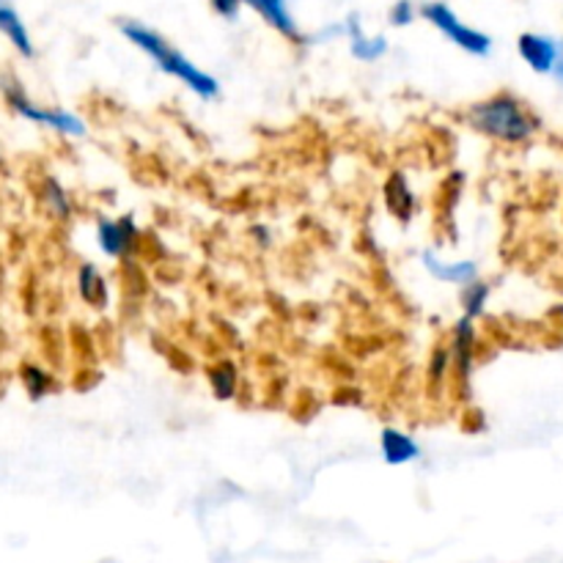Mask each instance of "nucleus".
<instances>
[{"instance_id": "f257e3e1", "label": "nucleus", "mask_w": 563, "mask_h": 563, "mask_svg": "<svg viewBox=\"0 0 563 563\" xmlns=\"http://www.w3.org/2000/svg\"><path fill=\"white\" fill-rule=\"evenodd\" d=\"M465 124L478 135L493 137L504 146H526L542 130V119L511 91H498L471 104L465 113Z\"/></svg>"}, {"instance_id": "f03ea898", "label": "nucleus", "mask_w": 563, "mask_h": 563, "mask_svg": "<svg viewBox=\"0 0 563 563\" xmlns=\"http://www.w3.org/2000/svg\"><path fill=\"white\" fill-rule=\"evenodd\" d=\"M121 36L126 38L130 44H135L146 58H152L157 64V69H163L165 75L176 77L185 88H190L196 97L201 99H214L220 97V82L218 77H212L209 71H203L201 66L192 64L179 47L168 42L163 33H157L154 27L143 25L137 20H121L119 22Z\"/></svg>"}, {"instance_id": "7ed1b4c3", "label": "nucleus", "mask_w": 563, "mask_h": 563, "mask_svg": "<svg viewBox=\"0 0 563 563\" xmlns=\"http://www.w3.org/2000/svg\"><path fill=\"white\" fill-rule=\"evenodd\" d=\"M0 88H3L5 104H9L16 115H22L25 121L47 126V130L58 132V135H66V137L86 135V121H82L80 115L69 113V110H64V108H47V104L33 102V99L25 93V88L14 80L3 82Z\"/></svg>"}, {"instance_id": "20e7f679", "label": "nucleus", "mask_w": 563, "mask_h": 563, "mask_svg": "<svg viewBox=\"0 0 563 563\" xmlns=\"http://www.w3.org/2000/svg\"><path fill=\"white\" fill-rule=\"evenodd\" d=\"M421 16L429 22V25L438 27L451 44L465 49V53L473 55V58H487V55L493 53V36L478 31V27L467 25L465 20H460L456 11L451 9L449 3H443V0H429V3H423Z\"/></svg>"}, {"instance_id": "39448f33", "label": "nucleus", "mask_w": 563, "mask_h": 563, "mask_svg": "<svg viewBox=\"0 0 563 563\" xmlns=\"http://www.w3.org/2000/svg\"><path fill=\"white\" fill-rule=\"evenodd\" d=\"M476 346H478V330L473 319L462 317L460 322L454 324V333H451L449 344V357H451V377L456 379L460 390L471 388L473 366H476Z\"/></svg>"}, {"instance_id": "423d86ee", "label": "nucleus", "mask_w": 563, "mask_h": 563, "mask_svg": "<svg viewBox=\"0 0 563 563\" xmlns=\"http://www.w3.org/2000/svg\"><path fill=\"white\" fill-rule=\"evenodd\" d=\"M97 245L110 258H132L141 247V229L130 214L102 218L97 223Z\"/></svg>"}, {"instance_id": "0eeeda50", "label": "nucleus", "mask_w": 563, "mask_h": 563, "mask_svg": "<svg viewBox=\"0 0 563 563\" xmlns=\"http://www.w3.org/2000/svg\"><path fill=\"white\" fill-rule=\"evenodd\" d=\"M517 53L537 75H553L559 66L561 38L548 36V33H522L517 38Z\"/></svg>"}, {"instance_id": "6e6552de", "label": "nucleus", "mask_w": 563, "mask_h": 563, "mask_svg": "<svg viewBox=\"0 0 563 563\" xmlns=\"http://www.w3.org/2000/svg\"><path fill=\"white\" fill-rule=\"evenodd\" d=\"M242 5L256 11L273 31H278L280 36L289 38V42H306V36H302L300 25H297L295 14L289 11V3H286V0H242Z\"/></svg>"}, {"instance_id": "1a4fd4ad", "label": "nucleus", "mask_w": 563, "mask_h": 563, "mask_svg": "<svg viewBox=\"0 0 563 563\" xmlns=\"http://www.w3.org/2000/svg\"><path fill=\"white\" fill-rule=\"evenodd\" d=\"M421 262L427 267V273L432 278H438L440 284H451V286H467L473 280H478V264L465 258V262H443L434 251H423Z\"/></svg>"}, {"instance_id": "9d476101", "label": "nucleus", "mask_w": 563, "mask_h": 563, "mask_svg": "<svg viewBox=\"0 0 563 563\" xmlns=\"http://www.w3.org/2000/svg\"><path fill=\"white\" fill-rule=\"evenodd\" d=\"M344 33L350 36L352 58L363 60V64H374V60H379L385 53H388V38L379 36V33H377V36H368V33L363 31L361 16H357V14L346 16Z\"/></svg>"}, {"instance_id": "9b49d317", "label": "nucleus", "mask_w": 563, "mask_h": 563, "mask_svg": "<svg viewBox=\"0 0 563 563\" xmlns=\"http://www.w3.org/2000/svg\"><path fill=\"white\" fill-rule=\"evenodd\" d=\"M385 203H388V212L405 225L416 214V192H412L410 181H407V176L401 170H394L388 176V181H385Z\"/></svg>"}, {"instance_id": "f8f14e48", "label": "nucleus", "mask_w": 563, "mask_h": 563, "mask_svg": "<svg viewBox=\"0 0 563 563\" xmlns=\"http://www.w3.org/2000/svg\"><path fill=\"white\" fill-rule=\"evenodd\" d=\"M379 451H383V460L388 465H410L421 456V445L416 443V438L394 427L383 429V434H379Z\"/></svg>"}, {"instance_id": "ddd939ff", "label": "nucleus", "mask_w": 563, "mask_h": 563, "mask_svg": "<svg viewBox=\"0 0 563 563\" xmlns=\"http://www.w3.org/2000/svg\"><path fill=\"white\" fill-rule=\"evenodd\" d=\"M77 291H80L86 306L97 308V311L108 308L110 286L104 275L99 273L97 264H80V269H77Z\"/></svg>"}, {"instance_id": "4468645a", "label": "nucleus", "mask_w": 563, "mask_h": 563, "mask_svg": "<svg viewBox=\"0 0 563 563\" xmlns=\"http://www.w3.org/2000/svg\"><path fill=\"white\" fill-rule=\"evenodd\" d=\"M0 33L11 42V47L22 55V58H33V38L27 25L22 22V16L16 14V9L11 3L0 5Z\"/></svg>"}, {"instance_id": "2eb2a0df", "label": "nucleus", "mask_w": 563, "mask_h": 563, "mask_svg": "<svg viewBox=\"0 0 563 563\" xmlns=\"http://www.w3.org/2000/svg\"><path fill=\"white\" fill-rule=\"evenodd\" d=\"M42 201H44V209L49 212V218L64 220V223L71 218V212H75L66 187L60 185L58 179H53V176H47V179L42 181Z\"/></svg>"}, {"instance_id": "dca6fc26", "label": "nucleus", "mask_w": 563, "mask_h": 563, "mask_svg": "<svg viewBox=\"0 0 563 563\" xmlns=\"http://www.w3.org/2000/svg\"><path fill=\"white\" fill-rule=\"evenodd\" d=\"M489 295H493V289H489L487 280H482V278L473 280V284H467V286H462V289H460L462 317L473 319V322H476L478 317H484V311H487Z\"/></svg>"}, {"instance_id": "f3484780", "label": "nucleus", "mask_w": 563, "mask_h": 563, "mask_svg": "<svg viewBox=\"0 0 563 563\" xmlns=\"http://www.w3.org/2000/svg\"><path fill=\"white\" fill-rule=\"evenodd\" d=\"M209 385H212V394L218 399H234L236 385H240V372L231 361H218L212 368L207 372Z\"/></svg>"}, {"instance_id": "a211bd4d", "label": "nucleus", "mask_w": 563, "mask_h": 563, "mask_svg": "<svg viewBox=\"0 0 563 563\" xmlns=\"http://www.w3.org/2000/svg\"><path fill=\"white\" fill-rule=\"evenodd\" d=\"M20 379L31 399H44V396L53 390V377H49V372H44L42 366H33V363H25V366L20 368Z\"/></svg>"}, {"instance_id": "6ab92c4d", "label": "nucleus", "mask_w": 563, "mask_h": 563, "mask_svg": "<svg viewBox=\"0 0 563 563\" xmlns=\"http://www.w3.org/2000/svg\"><path fill=\"white\" fill-rule=\"evenodd\" d=\"M421 16V5H416L412 0H396L388 11V20L394 27H407Z\"/></svg>"}, {"instance_id": "aec40b11", "label": "nucleus", "mask_w": 563, "mask_h": 563, "mask_svg": "<svg viewBox=\"0 0 563 563\" xmlns=\"http://www.w3.org/2000/svg\"><path fill=\"white\" fill-rule=\"evenodd\" d=\"M209 3H212L214 14L225 16V20H234V16L240 14L242 0H209Z\"/></svg>"}, {"instance_id": "412c9836", "label": "nucleus", "mask_w": 563, "mask_h": 563, "mask_svg": "<svg viewBox=\"0 0 563 563\" xmlns=\"http://www.w3.org/2000/svg\"><path fill=\"white\" fill-rule=\"evenodd\" d=\"M553 77H555V80H559L561 86H563V38H561V55H559V66H555Z\"/></svg>"}, {"instance_id": "4be33fe9", "label": "nucleus", "mask_w": 563, "mask_h": 563, "mask_svg": "<svg viewBox=\"0 0 563 563\" xmlns=\"http://www.w3.org/2000/svg\"><path fill=\"white\" fill-rule=\"evenodd\" d=\"M0 165H3V157H0Z\"/></svg>"}, {"instance_id": "5701e85b", "label": "nucleus", "mask_w": 563, "mask_h": 563, "mask_svg": "<svg viewBox=\"0 0 563 563\" xmlns=\"http://www.w3.org/2000/svg\"><path fill=\"white\" fill-rule=\"evenodd\" d=\"M5 3V0H0V5H3Z\"/></svg>"}]
</instances>
